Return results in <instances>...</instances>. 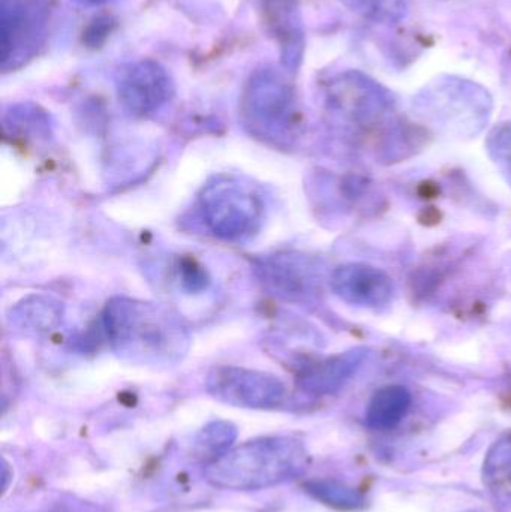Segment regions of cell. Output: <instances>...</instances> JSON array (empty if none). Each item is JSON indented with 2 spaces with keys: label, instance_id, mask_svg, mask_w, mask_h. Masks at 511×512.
Here are the masks:
<instances>
[{
  "label": "cell",
  "instance_id": "cell-1",
  "mask_svg": "<svg viewBox=\"0 0 511 512\" xmlns=\"http://www.w3.org/2000/svg\"><path fill=\"white\" fill-rule=\"evenodd\" d=\"M102 328L114 354L137 366H176L191 348L188 325L164 303L113 297L102 312Z\"/></svg>",
  "mask_w": 511,
  "mask_h": 512
},
{
  "label": "cell",
  "instance_id": "cell-2",
  "mask_svg": "<svg viewBox=\"0 0 511 512\" xmlns=\"http://www.w3.org/2000/svg\"><path fill=\"white\" fill-rule=\"evenodd\" d=\"M308 451L291 436H267L245 442L207 465V483L216 489L251 492L269 489L303 474Z\"/></svg>",
  "mask_w": 511,
  "mask_h": 512
},
{
  "label": "cell",
  "instance_id": "cell-3",
  "mask_svg": "<svg viewBox=\"0 0 511 512\" xmlns=\"http://www.w3.org/2000/svg\"><path fill=\"white\" fill-rule=\"evenodd\" d=\"M290 72L273 65L249 75L240 95V122L249 135L273 147H288L302 126L299 98Z\"/></svg>",
  "mask_w": 511,
  "mask_h": 512
},
{
  "label": "cell",
  "instance_id": "cell-4",
  "mask_svg": "<svg viewBox=\"0 0 511 512\" xmlns=\"http://www.w3.org/2000/svg\"><path fill=\"white\" fill-rule=\"evenodd\" d=\"M201 218L207 230L224 242H245L261 230L264 222L263 197L239 177H212L198 195Z\"/></svg>",
  "mask_w": 511,
  "mask_h": 512
},
{
  "label": "cell",
  "instance_id": "cell-5",
  "mask_svg": "<svg viewBox=\"0 0 511 512\" xmlns=\"http://www.w3.org/2000/svg\"><path fill=\"white\" fill-rule=\"evenodd\" d=\"M416 107L441 125L477 132L488 122L492 101L489 93L473 81L441 77L419 93Z\"/></svg>",
  "mask_w": 511,
  "mask_h": 512
},
{
  "label": "cell",
  "instance_id": "cell-6",
  "mask_svg": "<svg viewBox=\"0 0 511 512\" xmlns=\"http://www.w3.org/2000/svg\"><path fill=\"white\" fill-rule=\"evenodd\" d=\"M45 0H0V68L17 71L38 56L47 39Z\"/></svg>",
  "mask_w": 511,
  "mask_h": 512
},
{
  "label": "cell",
  "instance_id": "cell-7",
  "mask_svg": "<svg viewBox=\"0 0 511 512\" xmlns=\"http://www.w3.org/2000/svg\"><path fill=\"white\" fill-rule=\"evenodd\" d=\"M324 101L338 122L369 128L393 111L392 95L360 71H344L324 84Z\"/></svg>",
  "mask_w": 511,
  "mask_h": 512
},
{
  "label": "cell",
  "instance_id": "cell-8",
  "mask_svg": "<svg viewBox=\"0 0 511 512\" xmlns=\"http://www.w3.org/2000/svg\"><path fill=\"white\" fill-rule=\"evenodd\" d=\"M117 99L126 113L149 117L170 104L176 84L168 69L153 59L123 63L114 72Z\"/></svg>",
  "mask_w": 511,
  "mask_h": 512
},
{
  "label": "cell",
  "instance_id": "cell-9",
  "mask_svg": "<svg viewBox=\"0 0 511 512\" xmlns=\"http://www.w3.org/2000/svg\"><path fill=\"white\" fill-rule=\"evenodd\" d=\"M206 390L218 402L243 409L278 408L287 396V387L278 376L237 366L213 367Z\"/></svg>",
  "mask_w": 511,
  "mask_h": 512
},
{
  "label": "cell",
  "instance_id": "cell-10",
  "mask_svg": "<svg viewBox=\"0 0 511 512\" xmlns=\"http://www.w3.org/2000/svg\"><path fill=\"white\" fill-rule=\"evenodd\" d=\"M258 283L267 294L285 301L309 300L320 286V270L311 256L299 252H278L254 259Z\"/></svg>",
  "mask_w": 511,
  "mask_h": 512
},
{
  "label": "cell",
  "instance_id": "cell-11",
  "mask_svg": "<svg viewBox=\"0 0 511 512\" xmlns=\"http://www.w3.org/2000/svg\"><path fill=\"white\" fill-rule=\"evenodd\" d=\"M264 29L279 48L281 66L296 74L305 56L306 36L299 0H258Z\"/></svg>",
  "mask_w": 511,
  "mask_h": 512
},
{
  "label": "cell",
  "instance_id": "cell-12",
  "mask_svg": "<svg viewBox=\"0 0 511 512\" xmlns=\"http://www.w3.org/2000/svg\"><path fill=\"white\" fill-rule=\"evenodd\" d=\"M333 292L345 303L363 309H380L395 294L392 277L374 265L350 262L336 268L330 277Z\"/></svg>",
  "mask_w": 511,
  "mask_h": 512
},
{
  "label": "cell",
  "instance_id": "cell-13",
  "mask_svg": "<svg viewBox=\"0 0 511 512\" xmlns=\"http://www.w3.org/2000/svg\"><path fill=\"white\" fill-rule=\"evenodd\" d=\"M365 358V349H351L309 364L297 376V384L303 391L314 396L335 393L357 372Z\"/></svg>",
  "mask_w": 511,
  "mask_h": 512
},
{
  "label": "cell",
  "instance_id": "cell-14",
  "mask_svg": "<svg viewBox=\"0 0 511 512\" xmlns=\"http://www.w3.org/2000/svg\"><path fill=\"white\" fill-rule=\"evenodd\" d=\"M65 306L51 295L32 294L21 298L8 310V322L18 333L42 337L62 325Z\"/></svg>",
  "mask_w": 511,
  "mask_h": 512
},
{
  "label": "cell",
  "instance_id": "cell-15",
  "mask_svg": "<svg viewBox=\"0 0 511 512\" xmlns=\"http://www.w3.org/2000/svg\"><path fill=\"white\" fill-rule=\"evenodd\" d=\"M411 394L402 385H387L372 397L366 409V424L372 430L398 426L410 411Z\"/></svg>",
  "mask_w": 511,
  "mask_h": 512
},
{
  "label": "cell",
  "instance_id": "cell-16",
  "mask_svg": "<svg viewBox=\"0 0 511 512\" xmlns=\"http://www.w3.org/2000/svg\"><path fill=\"white\" fill-rule=\"evenodd\" d=\"M3 128L11 137L20 140L48 141L53 137V120L39 105H11L3 114Z\"/></svg>",
  "mask_w": 511,
  "mask_h": 512
},
{
  "label": "cell",
  "instance_id": "cell-17",
  "mask_svg": "<svg viewBox=\"0 0 511 512\" xmlns=\"http://www.w3.org/2000/svg\"><path fill=\"white\" fill-rule=\"evenodd\" d=\"M483 478L498 501H511V436L492 445L483 466Z\"/></svg>",
  "mask_w": 511,
  "mask_h": 512
},
{
  "label": "cell",
  "instance_id": "cell-18",
  "mask_svg": "<svg viewBox=\"0 0 511 512\" xmlns=\"http://www.w3.org/2000/svg\"><path fill=\"white\" fill-rule=\"evenodd\" d=\"M237 438V429L227 421L207 424L195 439L194 456L210 465L230 451Z\"/></svg>",
  "mask_w": 511,
  "mask_h": 512
},
{
  "label": "cell",
  "instance_id": "cell-19",
  "mask_svg": "<svg viewBox=\"0 0 511 512\" xmlns=\"http://www.w3.org/2000/svg\"><path fill=\"white\" fill-rule=\"evenodd\" d=\"M305 489L312 498L338 511H357L365 507V498L362 493L339 481H311L305 484Z\"/></svg>",
  "mask_w": 511,
  "mask_h": 512
},
{
  "label": "cell",
  "instance_id": "cell-20",
  "mask_svg": "<svg viewBox=\"0 0 511 512\" xmlns=\"http://www.w3.org/2000/svg\"><path fill=\"white\" fill-rule=\"evenodd\" d=\"M348 9L378 24H399L411 11V0H341Z\"/></svg>",
  "mask_w": 511,
  "mask_h": 512
},
{
  "label": "cell",
  "instance_id": "cell-21",
  "mask_svg": "<svg viewBox=\"0 0 511 512\" xmlns=\"http://www.w3.org/2000/svg\"><path fill=\"white\" fill-rule=\"evenodd\" d=\"M486 146L492 161L511 185V122L495 126L489 134Z\"/></svg>",
  "mask_w": 511,
  "mask_h": 512
},
{
  "label": "cell",
  "instance_id": "cell-22",
  "mask_svg": "<svg viewBox=\"0 0 511 512\" xmlns=\"http://www.w3.org/2000/svg\"><path fill=\"white\" fill-rule=\"evenodd\" d=\"M177 276H179V283L183 291L189 294H200L206 291L210 285V276L206 268L195 261L194 258H180L177 262Z\"/></svg>",
  "mask_w": 511,
  "mask_h": 512
},
{
  "label": "cell",
  "instance_id": "cell-23",
  "mask_svg": "<svg viewBox=\"0 0 511 512\" xmlns=\"http://www.w3.org/2000/svg\"><path fill=\"white\" fill-rule=\"evenodd\" d=\"M114 21L110 17H99L87 27L86 33H84V42L89 47L96 48L99 45L104 44L105 39L110 36L111 30H113Z\"/></svg>",
  "mask_w": 511,
  "mask_h": 512
},
{
  "label": "cell",
  "instance_id": "cell-24",
  "mask_svg": "<svg viewBox=\"0 0 511 512\" xmlns=\"http://www.w3.org/2000/svg\"><path fill=\"white\" fill-rule=\"evenodd\" d=\"M74 2L81 3V5H99V3L107 2V0H74Z\"/></svg>",
  "mask_w": 511,
  "mask_h": 512
}]
</instances>
